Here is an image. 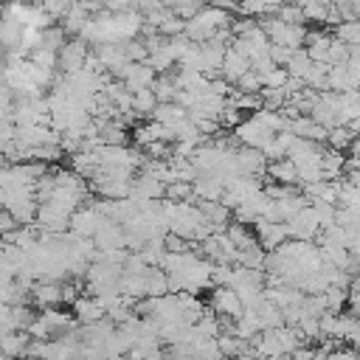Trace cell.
Masks as SVG:
<instances>
[{
  "label": "cell",
  "mask_w": 360,
  "mask_h": 360,
  "mask_svg": "<svg viewBox=\"0 0 360 360\" xmlns=\"http://www.w3.org/2000/svg\"><path fill=\"white\" fill-rule=\"evenodd\" d=\"M90 48L84 39L73 37V39H65V45L56 51V68L62 70V76H73L84 68V59H87Z\"/></svg>",
  "instance_id": "cell-1"
},
{
  "label": "cell",
  "mask_w": 360,
  "mask_h": 360,
  "mask_svg": "<svg viewBox=\"0 0 360 360\" xmlns=\"http://www.w3.org/2000/svg\"><path fill=\"white\" fill-rule=\"evenodd\" d=\"M112 76H115L129 93L141 90V87H152V82L158 79V73H155L146 62H127V65H121Z\"/></svg>",
  "instance_id": "cell-2"
},
{
  "label": "cell",
  "mask_w": 360,
  "mask_h": 360,
  "mask_svg": "<svg viewBox=\"0 0 360 360\" xmlns=\"http://www.w3.org/2000/svg\"><path fill=\"white\" fill-rule=\"evenodd\" d=\"M104 222H107V217H101V214L96 211V205H79V208L70 214L68 228H70V233H76V236L93 239L96 231H98Z\"/></svg>",
  "instance_id": "cell-3"
},
{
  "label": "cell",
  "mask_w": 360,
  "mask_h": 360,
  "mask_svg": "<svg viewBox=\"0 0 360 360\" xmlns=\"http://www.w3.org/2000/svg\"><path fill=\"white\" fill-rule=\"evenodd\" d=\"M208 309L217 318H231V321L242 315V304H239V298H236V292L231 287H214L211 298H208Z\"/></svg>",
  "instance_id": "cell-4"
},
{
  "label": "cell",
  "mask_w": 360,
  "mask_h": 360,
  "mask_svg": "<svg viewBox=\"0 0 360 360\" xmlns=\"http://www.w3.org/2000/svg\"><path fill=\"white\" fill-rule=\"evenodd\" d=\"M253 236H256V242H259L262 250H276V248L287 239L281 222H267V219H262V217L253 222Z\"/></svg>",
  "instance_id": "cell-5"
},
{
  "label": "cell",
  "mask_w": 360,
  "mask_h": 360,
  "mask_svg": "<svg viewBox=\"0 0 360 360\" xmlns=\"http://www.w3.org/2000/svg\"><path fill=\"white\" fill-rule=\"evenodd\" d=\"M250 70V59L248 56H242L236 48H225V56H222V65H219V79H225L228 84H236V79L242 76V73H248Z\"/></svg>",
  "instance_id": "cell-6"
},
{
  "label": "cell",
  "mask_w": 360,
  "mask_h": 360,
  "mask_svg": "<svg viewBox=\"0 0 360 360\" xmlns=\"http://www.w3.org/2000/svg\"><path fill=\"white\" fill-rule=\"evenodd\" d=\"M233 160L239 166V174H250V177H262L264 174V166H267L264 155L259 149H250V146H239L233 152Z\"/></svg>",
  "instance_id": "cell-7"
},
{
  "label": "cell",
  "mask_w": 360,
  "mask_h": 360,
  "mask_svg": "<svg viewBox=\"0 0 360 360\" xmlns=\"http://www.w3.org/2000/svg\"><path fill=\"white\" fill-rule=\"evenodd\" d=\"M31 301L39 307V309H48V307H59L62 304V281H37L31 287Z\"/></svg>",
  "instance_id": "cell-8"
},
{
  "label": "cell",
  "mask_w": 360,
  "mask_h": 360,
  "mask_svg": "<svg viewBox=\"0 0 360 360\" xmlns=\"http://www.w3.org/2000/svg\"><path fill=\"white\" fill-rule=\"evenodd\" d=\"M70 307H73V318H76V323H82V326L96 323V321L104 318V307H101V301L93 298V295H79Z\"/></svg>",
  "instance_id": "cell-9"
},
{
  "label": "cell",
  "mask_w": 360,
  "mask_h": 360,
  "mask_svg": "<svg viewBox=\"0 0 360 360\" xmlns=\"http://www.w3.org/2000/svg\"><path fill=\"white\" fill-rule=\"evenodd\" d=\"M264 174H267L270 183H278V186H298V180H295V166H292L287 158H281V160H267Z\"/></svg>",
  "instance_id": "cell-10"
},
{
  "label": "cell",
  "mask_w": 360,
  "mask_h": 360,
  "mask_svg": "<svg viewBox=\"0 0 360 360\" xmlns=\"http://www.w3.org/2000/svg\"><path fill=\"white\" fill-rule=\"evenodd\" d=\"M28 335L25 332H6L3 338H0V352L3 354H8L11 360H17V357H25V349H28Z\"/></svg>",
  "instance_id": "cell-11"
},
{
  "label": "cell",
  "mask_w": 360,
  "mask_h": 360,
  "mask_svg": "<svg viewBox=\"0 0 360 360\" xmlns=\"http://www.w3.org/2000/svg\"><path fill=\"white\" fill-rule=\"evenodd\" d=\"M155 107H158V98H155L152 87H141L132 93V115L135 118H149Z\"/></svg>",
  "instance_id": "cell-12"
},
{
  "label": "cell",
  "mask_w": 360,
  "mask_h": 360,
  "mask_svg": "<svg viewBox=\"0 0 360 360\" xmlns=\"http://www.w3.org/2000/svg\"><path fill=\"white\" fill-rule=\"evenodd\" d=\"M323 143L329 149H335V152H349L357 143V135L349 132L346 127H332V129H326V141Z\"/></svg>",
  "instance_id": "cell-13"
},
{
  "label": "cell",
  "mask_w": 360,
  "mask_h": 360,
  "mask_svg": "<svg viewBox=\"0 0 360 360\" xmlns=\"http://www.w3.org/2000/svg\"><path fill=\"white\" fill-rule=\"evenodd\" d=\"M152 121H158V124H163V127H172L174 121H180V118H186V110L180 107V104H174V101H160L155 110H152V115H149Z\"/></svg>",
  "instance_id": "cell-14"
},
{
  "label": "cell",
  "mask_w": 360,
  "mask_h": 360,
  "mask_svg": "<svg viewBox=\"0 0 360 360\" xmlns=\"http://www.w3.org/2000/svg\"><path fill=\"white\" fill-rule=\"evenodd\" d=\"M309 68H312V59L304 53V48H298V51H292V56H290V62L284 65V70H287V76L290 79H298V82H304V76L309 73Z\"/></svg>",
  "instance_id": "cell-15"
},
{
  "label": "cell",
  "mask_w": 360,
  "mask_h": 360,
  "mask_svg": "<svg viewBox=\"0 0 360 360\" xmlns=\"http://www.w3.org/2000/svg\"><path fill=\"white\" fill-rule=\"evenodd\" d=\"M169 292V278L160 267H149L146 270V295L149 298H158V295H166Z\"/></svg>",
  "instance_id": "cell-16"
},
{
  "label": "cell",
  "mask_w": 360,
  "mask_h": 360,
  "mask_svg": "<svg viewBox=\"0 0 360 360\" xmlns=\"http://www.w3.org/2000/svg\"><path fill=\"white\" fill-rule=\"evenodd\" d=\"M332 37L343 45H360V22L352 20V22H338L332 28Z\"/></svg>",
  "instance_id": "cell-17"
},
{
  "label": "cell",
  "mask_w": 360,
  "mask_h": 360,
  "mask_svg": "<svg viewBox=\"0 0 360 360\" xmlns=\"http://www.w3.org/2000/svg\"><path fill=\"white\" fill-rule=\"evenodd\" d=\"M163 200L169 202H194V194H191V183H183V180H174L163 188Z\"/></svg>",
  "instance_id": "cell-18"
},
{
  "label": "cell",
  "mask_w": 360,
  "mask_h": 360,
  "mask_svg": "<svg viewBox=\"0 0 360 360\" xmlns=\"http://www.w3.org/2000/svg\"><path fill=\"white\" fill-rule=\"evenodd\" d=\"M65 31L59 28V25H51V28H45V31H39V48H45V51H59L62 45H65Z\"/></svg>",
  "instance_id": "cell-19"
},
{
  "label": "cell",
  "mask_w": 360,
  "mask_h": 360,
  "mask_svg": "<svg viewBox=\"0 0 360 360\" xmlns=\"http://www.w3.org/2000/svg\"><path fill=\"white\" fill-rule=\"evenodd\" d=\"M273 17H278V20L287 22V25H304V14H301V8H298L295 3H281Z\"/></svg>",
  "instance_id": "cell-20"
},
{
  "label": "cell",
  "mask_w": 360,
  "mask_h": 360,
  "mask_svg": "<svg viewBox=\"0 0 360 360\" xmlns=\"http://www.w3.org/2000/svg\"><path fill=\"white\" fill-rule=\"evenodd\" d=\"M28 62L37 65V68H45V70H56V53L53 51H45V48L28 51Z\"/></svg>",
  "instance_id": "cell-21"
},
{
  "label": "cell",
  "mask_w": 360,
  "mask_h": 360,
  "mask_svg": "<svg viewBox=\"0 0 360 360\" xmlns=\"http://www.w3.org/2000/svg\"><path fill=\"white\" fill-rule=\"evenodd\" d=\"M73 6V0H39V8L56 22V20H62L65 14H68V8Z\"/></svg>",
  "instance_id": "cell-22"
},
{
  "label": "cell",
  "mask_w": 360,
  "mask_h": 360,
  "mask_svg": "<svg viewBox=\"0 0 360 360\" xmlns=\"http://www.w3.org/2000/svg\"><path fill=\"white\" fill-rule=\"evenodd\" d=\"M287 79H290V76H287V70H284V68H270L267 73H262V76H259L262 87H267V90H276V87H281Z\"/></svg>",
  "instance_id": "cell-23"
},
{
  "label": "cell",
  "mask_w": 360,
  "mask_h": 360,
  "mask_svg": "<svg viewBox=\"0 0 360 360\" xmlns=\"http://www.w3.org/2000/svg\"><path fill=\"white\" fill-rule=\"evenodd\" d=\"M183 28H186V20H180V17H174V14H169L160 25H158V34L160 37H177V34H183Z\"/></svg>",
  "instance_id": "cell-24"
},
{
  "label": "cell",
  "mask_w": 360,
  "mask_h": 360,
  "mask_svg": "<svg viewBox=\"0 0 360 360\" xmlns=\"http://www.w3.org/2000/svg\"><path fill=\"white\" fill-rule=\"evenodd\" d=\"M248 115L245 112H239L236 107H231V104H225L222 107V112H219V127H228V129H236L242 121H245Z\"/></svg>",
  "instance_id": "cell-25"
},
{
  "label": "cell",
  "mask_w": 360,
  "mask_h": 360,
  "mask_svg": "<svg viewBox=\"0 0 360 360\" xmlns=\"http://www.w3.org/2000/svg\"><path fill=\"white\" fill-rule=\"evenodd\" d=\"M239 93H259L262 90V82H259V76L253 73V70H248V73H242L239 79H236V84H233Z\"/></svg>",
  "instance_id": "cell-26"
},
{
  "label": "cell",
  "mask_w": 360,
  "mask_h": 360,
  "mask_svg": "<svg viewBox=\"0 0 360 360\" xmlns=\"http://www.w3.org/2000/svg\"><path fill=\"white\" fill-rule=\"evenodd\" d=\"M17 228H20V222H17L6 208H0V236L11 233V231H17Z\"/></svg>",
  "instance_id": "cell-27"
},
{
  "label": "cell",
  "mask_w": 360,
  "mask_h": 360,
  "mask_svg": "<svg viewBox=\"0 0 360 360\" xmlns=\"http://www.w3.org/2000/svg\"><path fill=\"white\" fill-rule=\"evenodd\" d=\"M326 360H357V354H354V349L352 346H338V349H332L329 354H326Z\"/></svg>",
  "instance_id": "cell-28"
},
{
  "label": "cell",
  "mask_w": 360,
  "mask_h": 360,
  "mask_svg": "<svg viewBox=\"0 0 360 360\" xmlns=\"http://www.w3.org/2000/svg\"><path fill=\"white\" fill-rule=\"evenodd\" d=\"M135 3V8L141 11V14H146V11H152V8H160V0H132Z\"/></svg>",
  "instance_id": "cell-29"
},
{
  "label": "cell",
  "mask_w": 360,
  "mask_h": 360,
  "mask_svg": "<svg viewBox=\"0 0 360 360\" xmlns=\"http://www.w3.org/2000/svg\"><path fill=\"white\" fill-rule=\"evenodd\" d=\"M146 360H166V357H163V352H160V349H158V352H152V354H149V357H146Z\"/></svg>",
  "instance_id": "cell-30"
},
{
  "label": "cell",
  "mask_w": 360,
  "mask_h": 360,
  "mask_svg": "<svg viewBox=\"0 0 360 360\" xmlns=\"http://www.w3.org/2000/svg\"><path fill=\"white\" fill-rule=\"evenodd\" d=\"M231 360H259V357H253V354H239V357H231Z\"/></svg>",
  "instance_id": "cell-31"
},
{
  "label": "cell",
  "mask_w": 360,
  "mask_h": 360,
  "mask_svg": "<svg viewBox=\"0 0 360 360\" xmlns=\"http://www.w3.org/2000/svg\"><path fill=\"white\" fill-rule=\"evenodd\" d=\"M73 3H79V0H73Z\"/></svg>",
  "instance_id": "cell-32"
}]
</instances>
